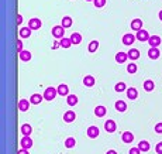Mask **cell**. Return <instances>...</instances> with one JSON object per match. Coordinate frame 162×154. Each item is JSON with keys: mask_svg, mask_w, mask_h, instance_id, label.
<instances>
[{"mask_svg": "<svg viewBox=\"0 0 162 154\" xmlns=\"http://www.w3.org/2000/svg\"><path fill=\"white\" fill-rule=\"evenodd\" d=\"M58 95V90H56V88H47L45 92H44V99L45 101H52V99H55V96Z\"/></svg>", "mask_w": 162, "mask_h": 154, "instance_id": "obj_1", "label": "cell"}, {"mask_svg": "<svg viewBox=\"0 0 162 154\" xmlns=\"http://www.w3.org/2000/svg\"><path fill=\"white\" fill-rule=\"evenodd\" d=\"M63 34H65V28H63L62 26H55L52 28V35L56 38V40H58V38H59V40H62Z\"/></svg>", "mask_w": 162, "mask_h": 154, "instance_id": "obj_2", "label": "cell"}, {"mask_svg": "<svg viewBox=\"0 0 162 154\" xmlns=\"http://www.w3.org/2000/svg\"><path fill=\"white\" fill-rule=\"evenodd\" d=\"M41 26H43V23H41V20L37 19V17L30 19V21H28V27H30L31 30H40Z\"/></svg>", "mask_w": 162, "mask_h": 154, "instance_id": "obj_3", "label": "cell"}, {"mask_svg": "<svg viewBox=\"0 0 162 154\" xmlns=\"http://www.w3.org/2000/svg\"><path fill=\"white\" fill-rule=\"evenodd\" d=\"M20 144H21V148H26V150H28V148L33 147V140L30 139V136H23Z\"/></svg>", "mask_w": 162, "mask_h": 154, "instance_id": "obj_4", "label": "cell"}, {"mask_svg": "<svg viewBox=\"0 0 162 154\" xmlns=\"http://www.w3.org/2000/svg\"><path fill=\"white\" fill-rule=\"evenodd\" d=\"M56 90H58V95H61V96H69V86L68 85L61 84L56 88Z\"/></svg>", "mask_w": 162, "mask_h": 154, "instance_id": "obj_5", "label": "cell"}, {"mask_svg": "<svg viewBox=\"0 0 162 154\" xmlns=\"http://www.w3.org/2000/svg\"><path fill=\"white\" fill-rule=\"evenodd\" d=\"M148 44L152 48H158L159 44H161V37H159V35H151L148 40Z\"/></svg>", "mask_w": 162, "mask_h": 154, "instance_id": "obj_6", "label": "cell"}, {"mask_svg": "<svg viewBox=\"0 0 162 154\" xmlns=\"http://www.w3.org/2000/svg\"><path fill=\"white\" fill-rule=\"evenodd\" d=\"M130 27H131V30H134V31L142 30V20L141 19H134V20L131 21V24H130Z\"/></svg>", "mask_w": 162, "mask_h": 154, "instance_id": "obj_7", "label": "cell"}, {"mask_svg": "<svg viewBox=\"0 0 162 154\" xmlns=\"http://www.w3.org/2000/svg\"><path fill=\"white\" fill-rule=\"evenodd\" d=\"M99 134H100V131H99V127H97V126H90V127L87 129V136H89L90 139L99 137Z\"/></svg>", "mask_w": 162, "mask_h": 154, "instance_id": "obj_8", "label": "cell"}, {"mask_svg": "<svg viewBox=\"0 0 162 154\" xmlns=\"http://www.w3.org/2000/svg\"><path fill=\"white\" fill-rule=\"evenodd\" d=\"M104 129H106V131H109V133H114L117 129V124L114 120H107L106 123H104Z\"/></svg>", "mask_w": 162, "mask_h": 154, "instance_id": "obj_9", "label": "cell"}, {"mask_svg": "<svg viewBox=\"0 0 162 154\" xmlns=\"http://www.w3.org/2000/svg\"><path fill=\"white\" fill-rule=\"evenodd\" d=\"M136 41V35L134 34H124L123 35V44L124 45H131Z\"/></svg>", "mask_w": 162, "mask_h": 154, "instance_id": "obj_10", "label": "cell"}, {"mask_svg": "<svg viewBox=\"0 0 162 154\" xmlns=\"http://www.w3.org/2000/svg\"><path fill=\"white\" fill-rule=\"evenodd\" d=\"M151 35H148V31L147 30H140L137 31V40L138 41H148Z\"/></svg>", "mask_w": 162, "mask_h": 154, "instance_id": "obj_11", "label": "cell"}, {"mask_svg": "<svg viewBox=\"0 0 162 154\" xmlns=\"http://www.w3.org/2000/svg\"><path fill=\"white\" fill-rule=\"evenodd\" d=\"M31 28L30 27H21L20 30H18V35H20L21 38H28L31 35Z\"/></svg>", "mask_w": 162, "mask_h": 154, "instance_id": "obj_12", "label": "cell"}, {"mask_svg": "<svg viewBox=\"0 0 162 154\" xmlns=\"http://www.w3.org/2000/svg\"><path fill=\"white\" fill-rule=\"evenodd\" d=\"M75 117H76V114L73 110H68L63 113V120H65L66 123H72V122L75 120Z\"/></svg>", "mask_w": 162, "mask_h": 154, "instance_id": "obj_13", "label": "cell"}, {"mask_svg": "<svg viewBox=\"0 0 162 154\" xmlns=\"http://www.w3.org/2000/svg\"><path fill=\"white\" fill-rule=\"evenodd\" d=\"M148 57L151 58V60H158L159 57H161V52H159V48H149L148 50Z\"/></svg>", "mask_w": 162, "mask_h": 154, "instance_id": "obj_14", "label": "cell"}, {"mask_svg": "<svg viewBox=\"0 0 162 154\" xmlns=\"http://www.w3.org/2000/svg\"><path fill=\"white\" fill-rule=\"evenodd\" d=\"M30 101H26V99H21V101H18V109H20L21 112H27L28 109H30Z\"/></svg>", "mask_w": 162, "mask_h": 154, "instance_id": "obj_15", "label": "cell"}, {"mask_svg": "<svg viewBox=\"0 0 162 154\" xmlns=\"http://www.w3.org/2000/svg\"><path fill=\"white\" fill-rule=\"evenodd\" d=\"M127 60H128V54H126V52L116 54V62H119V64H124Z\"/></svg>", "mask_w": 162, "mask_h": 154, "instance_id": "obj_16", "label": "cell"}, {"mask_svg": "<svg viewBox=\"0 0 162 154\" xmlns=\"http://www.w3.org/2000/svg\"><path fill=\"white\" fill-rule=\"evenodd\" d=\"M121 140L124 141V143H132V140H134V134H132L131 131H124V133L121 134Z\"/></svg>", "mask_w": 162, "mask_h": 154, "instance_id": "obj_17", "label": "cell"}, {"mask_svg": "<svg viewBox=\"0 0 162 154\" xmlns=\"http://www.w3.org/2000/svg\"><path fill=\"white\" fill-rule=\"evenodd\" d=\"M127 98L128 99H137L138 98V90L136 89V88H127Z\"/></svg>", "mask_w": 162, "mask_h": 154, "instance_id": "obj_18", "label": "cell"}, {"mask_svg": "<svg viewBox=\"0 0 162 154\" xmlns=\"http://www.w3.org/2000/svg\"><path fill=\"white\" fill-rule=\"evenodd\" d=\"M43 99H44V96H41L40 94H34V95H31L30 102L33 105H40L41 102H43Z\"/></svg>", "mask_w": 162, "mask_h": 154, "instance_id": "obj_19", "label": "cell"}, {"mask_svg": "<svg viewBox=\"0 0 162 154\" xmlns=\"http://www.w3.org/2000/svg\"><path fill=\"white\" fill-rule=\"evenodd\" d=\"M106 113H107V110L103 105H99V106H96V109H95V114H96L97 117H103Z\"/></svg>", "mask_w": 162, "mask_h": 154, "instance_id": "obj_20", "label": "cell"}, {"mask_svg": "<svg viewBox=\"0 0 162 154\" xmlns=\"http://www.w3.org/2000/svg\"><path fill=\"white\" fill-rule=\"evenodd\" d=\"M83 85L87 88H92L93 85H95V78H93L92 75H86V77L83 78Z\"/></svg>", "mask_w": 162, "mask_h": 154, "instance_id": "obj_21", "label": "cell"}, {"mask_svg": "<svg viewBox=\"0 0 162 154\" xmlns=\"http://www.w3.org/2000/svg\"><path fill=\"white\" fill-rule=\"evenodd\" d=\"M18 57H20V60L21 61H24V62H27V61H30L31 60V57H33V55H31V52L30 51H21L20 54H18Z\"/></svg>", "mask_w": 162, "mask_h": 154, "instance_id": "obj_22", "label": "cell"}, {"mask_svg": "<svg viewBox=\"0 0 162 154\" xmlns=\"http://www.w3.org/2000/svg\"><path fill=\"white\" fill-rule=\"evenodd\" d=\"M71 41H72V44L78 45V44L82 43V35H80L79 33H73L72 35H71Z\"/></svg>", "mask_w": 162, "mask_h": 154, "instance_id": "obj_23", "label": "cell"}, {"mask_svg": "<svg viewBox=\"0 0 162 154\" xmlns=\"http://www.w3.org/2000/svg\"><path fill=\"white\" fill-rule=\"evenodd\" d=\"M97 48H99V41L93 40L89 43V45H87V50H89V52H96Z\"/></svg>", "mask_w": 162, "mask_h": 154, "instance_id": "obj_24", "label": "cell"}, {"mask_svg": "<svg viewBox=\"0 0 162 154\" xmlns=\"http://www.w3.org/2000/svg\"><path fill=\"white\" fill-rule=\"evenodd\" d=\"M21 133H23V136H30V134L33 133V127L27 123L23 124V126H21Z\"/></svg>", "mask_w": 162, "mask_h": 154, "instance_id": "obj_25", "label": "cell"}, {"mask_svg": "<svg viewBox=\"0 0 162 154\" xmlns=\"http://www.w3.org/2000/svg\"><path fill=\"white\" fill-rule=\"evenodd\" d=\"M128 58H130V60H132V61L138 60V58H140V51L136 50V48L130 50V51H128Z\"/></svg>", "mask_w": 162, "mask_h": 154, "instance_id": "obj_26", "label": "cell"}, {"mask_svg": "<svg viewBox=\"0 0 162 154\" xmlns=\"http://www.w3.org/2000/svg\"><path fill=\"white\" fill-rule=\"evenodd\" d=\"M154 88H155V84H154V81L147 79L145 82H144V89H145L147 92H151V90H154Z\"/></svg>", "mask_w": 162, "mask_h": 154, "instance_id": "obj_27", "label": "cell"}, {"mask_svg": "<svg viewBox=\"0 0 162 154\" xmlns=\"http://www.w3.org/2000/svg\"><path fill=\"white\" fill-rule=\"evenodd\" d=\"M138 148H140L141 151H149L151 146H149V143H148V141L142 140V141H140V143H138Z\"/></svg>", "mask_w": 162, "mask_h": 154, "instance_id": "obj_28", "label": "cell"}, {"mask_svg": "<svg viewBox=\"0 0 162 154\" xmlns=\"http://www.w3.org/2000/svg\"><path fill=\"white\" fill-rule=\"evenodd\" d=\"M116 109L119 112H126V109H127L126 102H124V101H117L116 102Z\"/></svg>", "mask_w": 162, "mask_h": 154, "instance_id": "obj_29", "label": "cell"}, {"mask_svg": "<svg viewBox=\"0 0 162 154\" xmlns=\"http://www.w3.org/2000/svg\"><path fill=\"white\" fill-rule=\"evenodd\" d=\"M72 23L73 21H72V19H71L69 16H66V17H63L62 19V27L63 28H69V27L72 26Z\"/></svg>", "mask_w": 162, "mask_h": 154, "instance_id": "obj_30", "label": "cell"}, {"mask_svg": "<svg viewBox=\"0 0 162 154\" xmlns=\"http://www.w3.org/2000/svg\"><path fill=\"white\" fill-rule=\"evenodd\" d=\"M66 102H68L69 106H75V105L78 103V96H76V95H69V96L66 98Z\"/></svg>", "mask_w": 162, "mask_h": 154, "instance_id": "obj_31", "label": "cell"}, {"mask_svg": "<svg viewBox=\"0 0 162 154\" xmlns=\"http://www.w3.org/2000/svg\"><path fill=\"white\" fill-rule=\"evenodd\" d=\"M59 44H61V47H62V48H69L71 45H72V41H71V38H65V37H63L62 40L59 41Z\"/></svg>", "mask_w": 162, "mask_h": 154, "instance_id": "obj_32", "label": "cell"}, {"mask_svg": "<svg viewBox=\"0 0 162 154\" xmlns=\"http://www.w3.org/2000/svg\"><path fill=\"white\" fill-rule=\"evenodd\" d=\"M75 144H76V140L73 137H68L65 140V146L68 148H72V147H75Z\"/></svg>", "mask_w": 162, "mask_h": 154, "instance_id": "obj_33", "label": "cell"}, {"mask_svg": "<svg viewBox=\"0 0 162 154\" xmlns=\"http://www.w3.org/2000/svg\"><path fill=\"white\" fill-rule=\"evenodd\" d=\"M137 69H138V67H137V64H134V62H131V64L127 65V71H128V74H136Z\"/></svg>", "mask_w": 162, "mask_h": 154, "instance_id": "obj_34", "label": "cell"}, {"mask_svg": "<svg viewBox=\"0 0 162 154\" xmlns=\"http://www.w3.org/2000/svg\"><path fill=\"white\" fill-rule=\"evenodd\" d=\"M114 90H116V92H124V90H126V84H124V82H119V84H116Z\"/></svg>", "mask_w": 162, "mask_h": 154, "instance_id": "obj_35", "label": "cell"}, {"mask_svg": "<svg viewBox=\"0 0 162 154\" xmlns=\"http://www.w3.org/2000/svg\"><path fill=\"white\" fill-rule=\"evenodd\" d=\"M104 4H106V0H95V7H97V9L103 7Z\"/></svg>", "mask_w": 162, "mask_h": 154, "instance_id": "obj_36", "label": "cell"}, {"mask_svg": "<svg viewBox=\"0 0 162 154\" xmlns=\"http://www.w3.org/2000/svg\"><path fill=\"white\" fill-rule=\"evenodd\" d=\"M16 44H17V52L20 54L21 51H24V50H23V41H21V40H17Z\"/></svg>", "mask_w": 162, "mask_h": 154, "instance_id": "obj_37", "label": "cell"}, {"mask_svg": "<svg viewBox=\"0 0 162 154\" xmlns=\"http://www.w3.org/2000/svg\"><path fill=\"white\" fill-rule=\"evenodd\" d=\"M128 154H141V150L138 147H132V148H130Z\"/></svg>", "mask_w": 162, "mask_h": 154, "instance_id": "obj_38", "label": "cell"}, {"mask_svg": "<svg viewBox=\"0 0 162 154\" xmlns=\"http://www.w3.org/2000/svg\"><path fill=\"white\" fill-rule=\"evenodd\" d=\"M155 151H156V154H162V141H159L155 146Z\"/></svg>", "mask_w": 162, "mask_h": 154, "instance_id": "obj_39", "label": "cell"}, {"mask_svg": "<svg viewBox=\"0 0 162 154\" xmlns=\"http://www.w3.org/2000/svg\"><path fill=\"white\" fill-rule=\"evenodd\" d=\"M155 131H156V133H162V122H161V123H156L155 124Z\"/></svg>", "mask_w": 162, "mask_h": 154, "instance_id": "obj_40", "label": "cell"}, {"mask_svg": "<svg viewBox=\"0 0 162 154\" xmlns=\"http://www.w3.org/2000/svg\"><path fill=\"white\" fill-rule=\"evenodd\" d=\"M21 23H23V16H21V14H17V24L21 26Z\"/></svg>", "mask_w": 162, "mask_h": 154, "instance_id": "obj_41", "label": "cell"}, {"mask_svg": "<svg viewBox=\"0 0 162 154\" xmlns=\"http://www.w3.org/2000/svg\"><path fill=\"white\" fill-rule=\"evenodd\" d=\"M17 154H28V151H27L26 148H21V150L18 151V153H17Z\"/></svg>", "mask_w": 162, "mask_h": 154, "instance_id": "obj_42", "label": "cell"}, {"mask_svg": "<svg viewBox=\"0 0 162 154\" xmlns=\"http://www.w3.org/2000/svg\"><path fill=\"white\" fill-rule=\"evenodd\" d=\"M58 47H61V44H59V43H55V44L52 45V48H54V50H55V48H58Z\"/></svg>", "mask_w": 162, "mask_h": 154, "instance_id": "obj_43", "label": "cell"}, {"mask_svg": "<svg viewBox=\"0 0 162 154\" xmlns=\"http://www.w3.org/2000/svg\"><path fill=\"white\" fill-rule=\"evenodd\" d=\"M106 154H117V151L116 150H109Z\"/></svg>", "mask_w": 162, "mask_h": 154, "instance_id": "obj_44", "label": "cell"}, {"mask_svg": "<svg viewBox=\"0 0 162 154\" xmlns=\"http://www.w3.org/2000/svg\"><path fill=\"white\" fill-rule=\"evenodd\" d=\"M158 16H159V20H161V21H162V10H161V11H159V14H158Z\"/></svg>", "mask_w": 162, "mask_h": 154, "instance_id": "obj_45", "label": "cell"}, {"mask_svg": "<svg viewBox=\"0 0 162 154\" xmlns=\"http://www.w3.org/2000/svg\"><path fill=\"white\" fill-rule=\"evenodd\" d=\"M86 2H92V0H86ZM93 2H95V0H93Z\"/></svg>", "mask_w": 162, "mask_h": 154, "instance_id": "obj_46", "label": "cell"}]
</instances>
